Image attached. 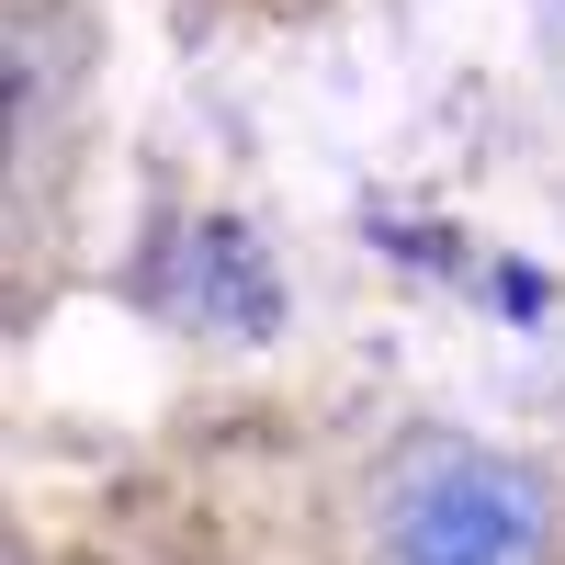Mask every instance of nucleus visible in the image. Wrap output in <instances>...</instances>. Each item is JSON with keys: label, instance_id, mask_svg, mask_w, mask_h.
I'll use <instances>...</instances> for the list:
<instances>
[{"label": "nucleus", "instance_id": "f257e3e1", "mask_svg": "<svg viewBox=\"0 0 565 565\" xmlns=\"http://www.w3.org/2000/svg\"><path fill=\"white\" fill-rule=\"evenodd\" d=\"M554 498L509 452H441L385 509V565H543Z\"/></svg>", "mask_w": 565, "mask_h": 565}, {"label": "nucleus", "instance_id": "f03ea898", "mask_svg": "<svg viewBox=\"0 0 565 565\" xmlns=\"http://www.w3.org/2000/svg\"><path fill=\"white\" fill-rule=\"evenodd\" d=\"M181 306H193L204 328H226V340H271L282 282L249 249V226H193V282H181Z\"/></svg>", "mask_w": 565, "mask_h": 565}]
</instances>
